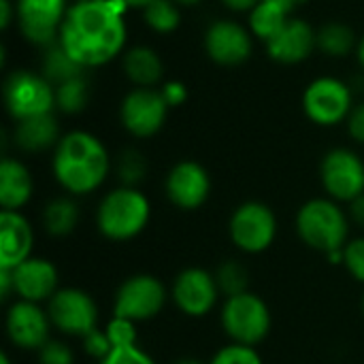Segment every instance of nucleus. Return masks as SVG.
<instances>
[{"label":"nucleus","mask_w":364,"mask_h":364,"mask_svg":"<svg viewBox=\"0 0 364 364\" xmlns=\"http://www.w3.org/2000/svg\"><path fill=\"white\" fill-rule=\"evenodd\" d=\"M47 314L51 320V326L66 335L83 339L92 331L100 328V311L94 301V296L81 288H60L49 301H47Z\"/></svg>","instance_id":"nucleus-8"},{"label":"nucleus","mask_w":364,"mask_h":364,"mask_svg":"<svg viewBox=\"0 0 364 364\" xmlns=\"http://www.w3.org/2000/svg\"><path fill=\"white\" fill-rule=\"evenodd\" d=\"M264 45L269 58H273L275 62L299 64L314 53V49L318 47V36L305 19L290 17L286 26Z\"/></svg>","instance_id":"nucleus-19"},{"label":"nucleus","mask_w":364,"mask_h":364,"mask_svg":"<svg viewBox=\"0 0 364 364\" xmlns=\"http://www.w3.org/2000/svg\"><path fill=\"white\" fill-rule=\"evenodd\" d=\"M136 322L132 320H126V318H117V316H111V320L107 322L105 326V333L115 348H130V346H139V331H136Z\"/></svg>","instance_id":"nucleus-32"},{"label":"nucleus","mask_w":364,"mask_h":364,"mask_svg":"<svg viewBox=\"0 0 364 364\" xmlns=\"http://www.w3.org/2000/svg\"><path fill=\"white\" fill-rule=\"evenodd\" d=\"M343 267L350 277L358 284H364V235L350 239L343 247Z\"/></svg>","instance_id":"nucleus-34"},{"label":"nucleus","mask_w":364,"mask_h":364,"mask_svg":"<svg viewBox=\"0 0 364 364\" xmlns=\"http://www.w3.org/2000/svg\"><path fill=\"white\" fill-rule=\"evenodd\" d=\"M85 73V68L62 47L60 41L51 43L49 47H45L43 53V77L55 87L68 79L81 77Z\"/></svg>","instance_id":"nucleus-25"},{"label":"nucleus","mask_w":364,"mask_h":364,"mask_svg":"<svg viewBox=\"0 0 364 364\" xmlns=\"http://www.w3.org/2000/svg\"><path fill=\"white\" fill-rule=\"evenodd\" d=\"M115 175L122 181V186L136 188L145 179V175H147V160H145V156L139 149H132V147L124 149L119 154V158H117Z\"/></svg>","instance_id":"nucleus-31"},{"label":"nucleus","mask_w":364,"mask_h":364,"mask_svg":"<svg viewBox=\"0 0 364 364\" xmlns=\"http://www.w3.org/2000/svg\"><path fill=\"white\" fill-rule=\"evenodd\" d=\"M230 11H247V13H252V9L260 2V0H222Z\"/></svg>","instance_id":"nucleus-43"},{"label":"nucleus","mask_w":364,"mask_h":364,"mask_svg":"<svg viewBox=\"0 0 364 364\" xmlns=\"http://www.w3.org/2000/svg\"><path fill=\"white\" fill-rule=\"evenodd\" d=\"M277 215L267 203L245 200L230 213L228 237L232 245L247 256H258L271 250L277 239Z\"/></svg>","instance_id":"nucleus-6"},{"label":"nucleus","mask_w":364,"mask_h":364,"mask_svg":"<svg viewBox=\"0 0 364 364\" xmlns=\"http://www.w3.org/2000/svg\"><path fill=\"white\" fill-rule=\"evenodd\" d=\"M0 294H2V301H9L11 294H15V282H13L11 269H0Z\"/></svg>","instance_id":"nucleus-41"},{"label":"nucleus","mask_w":364,"mask_h":364,"mask_svg":"<svg viewBox=\"0 0 364 364\" xmlns=\"http://www.w3.org/2000/svg\"><path fill=\"white\" fill-rule=\"evenodd\" d=\"M269 2L277 4V6H279V9H284L286 13H292V11H296L299 6H303L307 0H269Z\"/></svg>","instance_id":"nucleus-44"},{"label":"nucleus","mask_w":364,"mask_h":364,"mask_svg":"<svg viewBox=\"0 0 364 364\" xmlns=\"http://www.w3.org/2000/svg\"><path fill=\"white\" fill-rule=\"evenodd\" d=\"M98 364H158L143 348L130 346V348H115L105 360Z\"/></svg>","instance_id":"nucleus-37"},{"label":"nucleus","mask_w":364,"mask_h":364,"mask_svg":"<svg viewBox=\"0 0 364 364\" xmlns=\"http://www.w3.org/2000/svg\"><path fill=\"white\" fill-rule=\"evenodd\" d=\"M358 60H360V64H363V68H364V36H363V41L358 43Z\"/></svg>","instance_id":"nucleus-47"},{"label":"nucleus","mask_w":364,"mask_h":364,"mask_svg":"<svg viewBox=\"0 0 364 364\" xmlns=\"http://www.w3.org/2000/svg\"><path fill=\"white\" fill-rule=\"evenodd\" d=\"M81 346H83V352H85L90 358L98 360V363L105 360V358L113 352V346H111V341H109L105 328H96V331H92L90 335H85V337L81 339Z\"/></svg>","instance_id":"nucleus-36"},{"label":"nucleus","mask_w":364,"mask_h":364,"mask_svg":"<svg viewBox=\"0 0 364 364\" xmlns=\"http://www.w3.org/2000/svg\"><path fill=\"white\" fill-rule=\"evenodd\" d=\"M4 107L15 122L51 113L55 109V87L30 70H15L2 85Z\"/></svg>","instance_id":"nucleus-9"},{"label":"nucleus","mask_w":364,"mask_h":364,"mask_svg":"<svg viewBox=\"0 0 364 364\" xmlns=\"http://www.w3.org/2000/svg\"><path fill=\"white\" fill-rule=\"evenodd\" d=\"M222 299L215 275L200 267H188L179 271L171 286V301L186 318L209 316Z\"/></svg>","instance_id":"nucleus-11"},{"label":"nucleus","mask_w":364,"mask_h":364,"mask_svg":"<svg viewBox=\"0 0 364 364\" xmlns=\"http://www.w3.org/2000/svg\"><path fill=\"white\" fill-rule=\"evenodd\" d=\"M0 364H13L11 363V358H9V354H2V356H0Z\"/></svg>","instance_id":"nucleus-49"},{"label":"nucleus","mask_w":364,"mask_h":364,"mask_svg":"<svg viewBox=\"0 0 364 364\" xmlns=\"http://www.w3.org/2000/svg\"><path fill=\"white\" fill-rule=\"evenodd\" d=\"M252 34L232 19H218L205 32V51L220 66H239L252 55Z\"/></svg>","instance_id":"nucleus-17"},{"label":"nucleus","mask_w":364,"mask_h":364,"mask_svg":"<svg viewBox=\"0 0 364 364\" xmlns=\"http://www.w3.org/2000/svg\"><path fill=\"white\" fill-rule=\"evenodd\" d=\"M124 73L136 87H154L164 75V64L151 47L139 45L126 51Z\"/></svg>","instance_id":"nucleus-24"},{"label":"nucleus","mask_w":364,"mask_h":364,"mask_svg":"<svg viewBox=\"0 0 364 364\" xmlns=\"http://www.w3.org/2000/svg\"><path fill=\"white\" fill-rule=\"evenodd\" d=\"M122 2H124L128 9H141V11H143L151 0H122Z\"/></svg>","instance_id":"nucleus-45"},{"label":"nucleus","mask_w":364,"mask_h":364,"mask_svg":"<svg viewBox=\"0 0 364 364\" xmlns=\"http://www.w3.org/2000/svg\"><path fill=\"white\" fill-rule=\"evenodd\" d=\"M151 220V203L139 188L119 186L102 196L96 207L98 232L115 243H126L145 232Z\"/></svg>","instance_id":"nucleus-3"},{"label":"nucleus","mask_w":364,"mask_h":364,"mask_svg":"<svg viewBox=\"0 0 364 364\" xmlns=\"http://www.w3.org/2000/svg\"><path fill=\"white\" fill-rule=\"evenodd\" d=\"M143 19H145V23L154 32H158V34H171L181 23L179 4L175 0H151L143 9Z\"/></svg>","instance_id":"nucleus-28"},{"label":"nucleus","mask_w":364,"mask_h":364,"mask_svg":"<svg viewBox=\"0 0 364 364\" xmlns=\"http://www.w3.org/2000/svg\"><path fill=\"white\" fill-rule=\"evenodd\" d=\"M160 92H162V96H164V100H166V105L171 109L181 107L188 100V87L181 81H177V79L175 81H166Z\"/></svg>","instance_id":"nucleus-38"},{"label":"nucleus","mask_w":364,"mask_h":364,"mask_svg":"<svg viewBox=\"0 0 364 364\" xmlns=\"http://www.w3.org/2000/svg\"><path fill=\"white\" fill-rule=\"evenodd\" d=\"M66 11V0H17L15 19L30 43L49 47L60 38Z\"/></svg>","instance_id":"nucleus-16"},{"label":"nucleus","mask_w":364,"mask_h":364,"mask_svg":"<svg viewBox=\"0 0 364 364\" xmlns=\"http://www.w3.org/2000/svg\"><path fill=\"white\" fill-rule=\"evenodd\" d=\"M318 36V49L324 51L326 55L341 58L354 51L356 47V34L348 23L341 21H331L324 23L320 30H316Z\"/></svg>","instance_id":"nucleus-27"},{"label":"nucleus","mask_w":364,"mask_h":364,"mask_svg":"<svg viewBox=\"0 0 364 364\" xmlns=\"http://www.w3.org/2000/svg\"><path fill=\"white\" fill-rule=\"evenodd\" d=\"M51 320L45 307L38 303L21 301L9 305L4 316V331L11 341L21 352H38L51 339Z\"/></svg>","instance_id":"nucleus-14"},{"label":"nucleus","mask_w":364,"mask_h":364,"mask_svg":"<svg viewBox=\"0 0 364 364\" xmlns=\"http://www.w3.org/2000/svg\"><path fill=\"white\" fill-rule=\"evenodd\" d=\"M173 364H207L205 360H200V358H196V356H181V358H177Z\"/></svg>","instance_id":"nucleus-46"},{"label":"nucleus","mask_w":364,"mask_h":364,"mask_svg":"<svg viewBox=\"0 0 364 364\" xmlns=\"http://www.w3.org/2000/svg\"><path fill=\"white\" fill-rule=\"evenodd\" d=\"M213 275H215L218 288H220V292H222L224 299H230V296L250 292V271L245 269L243 262H239L235 258L224 260L215 269Z\"/></svg>","instance_id":"nucleus-29"},{"label":"nucleus","mask_w":364,"mask_h":364,"mask_svg":"<svg viewBox=\"0 0 364 364\" xmlns=\"http://www.w3.org/2000/svg\"><path fill=\"white\" fill-rule=\"evenodd\" d=\"M13 6H11V0H0V28L6 30L13 21Z\"/></svg>","instance_id":"nucleus-42"},{"label":"nucleus","mask_w":364,"mask_h":364,"mask_svg":"<svg viewBox=\"0 0 364 364\" xmlns=\"http://www.w3.org/2000/svg\"><path fill=\"white\" fill-rule=\"evenodd\" d=\"M320 181L328 198L350 205L364 194V160L348 147H335L322 158Z\"/></svg>","instance_id":"nucleus-10"},{"label":"nucleus","mask_w":364,"mask_h":364,"mask_svg":"<svg viewBox=\"0 0 364 364\" xmlns=\"http://www.w3.org/2000/svg\"><path fill=\"white\" fill-rule=\"evenodd\" d=\"M168 105L160 90L154 87H134L126 94L119 107L122 126L136 139H149L158 134L166 122Z\"/></svg>","instance_id":"nucleus-13"},{"label":"nucleus","mask_w":364,"mask_h":364,"mask_svg":"<svg viewBox=\"0 0 364 364\" xmlns=\"http://www.w3.org/2000/svg\"><path fill=\"white\" fill-rule=\"evenodd\" d=\"M38 364H75L73 350L58 339H49L38 352H36Z\"/></svg>","instance_id":"nucleus-35"},{"label":"nucleus","mask_w":364,"mask_h":364,"mask_svg":"<svg viewBox=\"0 0 364 364\" xmlns=\"http://www.w3.org/2000/svg\"><path fill=\"white\" fill-rule=\"evenodd\" d=\"M207 364H264L262 356L258 354L256 348L241 346V343H228L220 348Z\"/></svg>","instance_id":"nucleus-33"},{"label":"nucleus","mask_w":364,"mask_h":364,"mask_svg":"<svg viewBox=\"0 0 364 364\" xmlns=\"http://www.w3.org/2000/svg\"><path fill=\"white\" fill-rule=\"evenodd\" d=\"M348 130H350V136L364 145V102L354 107L352 113L348 115Z\"/></svg>","instance_id":"nucleus-39"},{"label":"nucleus","mask_w":364,"mask_h":364,"mask_svg":"<svg viewBox=\"0 0 364 364\" xmlns=\"http://www.w3.org/2000/svg\"><path fill=\"white\" fill-rule=\"evenodd\" d=\"M34 194V179L17 158L0 162V207L2 211H21Z\"/></svg>","instance_id":"nucleus-21"},{"label":"nucleus","mask_w":364,"mask_h":364,"mask_svg":"<svg viewBox=\"0 0 364 364\" xmlns=\"http://www.w3.org/2000/svg\"><path fill=\"white\" fill-rule=\"evenodd\" d=\"M34 250V230L21 211H0V269H15Z\"/></svg>","instance_id":"nucleus-20"},{"label":"nucleus","mask_w":364,"mask_h":364,"mask_svg":"<svg viewBox=\"0 0 364 364\" xmlns=\"http://www.w3.org/2000/svg\"><path fill=\"white\" fill-rule=\"evenodd\" d=\"M164 194L168 203L181 211L200 209L211 196L209 171L196 160H181L173 164L164 179Z\"/></svg>","instance_id":"nucleus-15"},{"label":"nucleus","mask_w":364,"mask_h":364,"mask_svg":"<svg viewBox=\"0 0 364 364\" xmlns=\"http://www.w3.org/2000/svg\"><path fill=\"white\" fill-rule=\"evenodd\" d=\"M177 4H181V6H194V4H198L200 0H175Z\"/></svg>","instance_id":"nucleus-48"},{"label":"nucleus","mask_w":364,"mask_h":364,"mask_svg":"<svg viewBox=\"0 0 364 364\" xmlns=\"http://www.w3.org/2000/svg\"><path fill=\"white\" fill-rule=\"evenodd\" d=\"M352 109V90L337 77H318L303 92V111L318 126H337Z\"/></svg>","instance_id":"nucleus-12"},{"label":"nucleus","mask_w":364,"mask_h":364,"mask_svg":"<svg viewBox=\"0 0 364 364\" xmlns=\"http://www.w3.org/2000/svg\"><path fill=\"white\" fill-rule=\"evenodd\" d=\"M126 11L122 0L73 2L58 41L83 68L102 66L126 45Z\"/></svg>","instance_id":"nucleus-1"},{"label":"nucleus","mask_w":364,"mask_h":364,"mask_svg":"<svg viewBox=\"0 0 364 364\" xmlns=\"http://www.w3.org/2000/svg\"><path fill=\"white\" fill-rule=\"evenodd\" d=\"M73 2H81V0H73Z\"/></svg>","instance_id":"nucleus-51"},{"label":"nucleus","mask_w":364,"mask_h":364,"mask_svg":"<svg viewBox=\"0 0 364 364\" xmlns=\"http://www.w3.org/2000/svg\"><path fill=\"white\" fill-rule=\"evenodd\" d=\"M90 100V85L85 81V75L68 79L60 85H55V107L62 113H81L87 107Z\"/></svg>","instance_id":"nucleus-30"},{"label":"nucleus","mask_w":364,"mask_h":364,"mask_svg":"<svg viewBox=\"0 0 364 364\" xmlns=\"http://www.w3.org/2000/svg\"><path fill=\"white\" fill-rule=\"evenodd\" d=\"M220 324L230 343L256 348L271 335L273 314L267 301L250 290L224 299L220 309Z\"/></svg>","instance_id":"nucleus-5"},{"label":"nucleus","mask_w":364,"mask_h":364,"mask_svg":"<svg viewBox=\"0 0 364 364\" xmlns=\"http://www.w3.org/2000/svg\"><path fill=\"white\" fill-rule=\"evenodd\" d=\"M60 124L53 117V113L28 117L21 122H15L13 141L15 145L26 154H41L60 143Z\"/></svg>","instance_id":"nucleus-22"},{"label":"nucleus","mask_w":364,"mask_h":364,"mask_svg":"<svg viewBox=\"0 0 364 364\" xmlns=\"http://www.w3.org/2000/svg\"><path fill=\"white\" fill-rule=\"evenodd\" d=\"M171 299L164 282L149 273L126 277L113 296V316L132 320L136 324L149 322L162 314Z\"/></svg>","instance_id":"nucleus-7"},{"label":"nucleus","mask_w":364,"mask_h":364,"mask_svg":"<svg viewBox=\"0 0 364 364\" xmlns=\"http://www.w3.org/2000/svg\"><path fill=\"white\" fill-rule=\"evenodd\" d=\"M296 235L314 252L331 254L350 241V215L333 198H311L296 211Z\"/></svg>","instance_id":"nucleus-4"},{"label":"nucleus","mask_w":364,"mask_h":364,"mask_svg":"<svg viewBox=\"0 0 364 364\" xmlns=\"http://www.w3.org/2000/svg\"><path fill=\"white\" fill-rule=\"evenodd\" d=\"M15 282V296L30 303H47L60 290L58 267L41 256H30L19 267L11 269Z\"/></svg>","instance_id":"nucleus-18"},{"label":"nucleus","mask_w":364,"mask_h":364,"mask_svg":"<svg viewBox=\"0 0 364 364\" xmlns=\"http://www.w3.org/2000/svg\"><path fill=\"white\" fill-rule=\"evenodd\" d=\"M288 13L269 0H260L250 13V32L269 43L288 21Z\"/></svg>","instance_id":"nucleus-26"},{"label":"nucleus","mask_w":364,"mask_h":364,"mask_svg":"<svg viewBox=\"0 0 364 364\" xmlns=\"http://www.w3.org/2000/svg\"><path fill=\"white\" fill-rule=\"evenodd\" d=\"M363 314H364V296H363Z\"/></svg>","instance_id":"nucleus-50"},{"label":"nucleus","mask_w":364,"mask_h":364,"mask_svg":"<svg viewBox=\"0 0 364 364\" xmlns=\"http://www.w3.org/2000/svg\"><path fill=\"white\" fill-rule=\"evenodd\" d=\"M348 215H350L352 224L360 226V230H364V194H360L358 198H354L348 205Z\"/></svg>","instance_id":"nucleus-40"},{"label":"nucleus","mask_w":364,"mask_h":364,"mask_svg":"<svg viewBox=\"0 0 364 364\" xmlns=\"http://www.w3.org/2000/svg\"><path fill=\"white\" fill-rule=\"evenodd\" d=\"M79 205L75 200V196H58L51 198L41 213V226L43 230L53 237V239H64L68 235H73L79 226Z\"/></svg>","instance_id":"nucleus-23"},{"label":"nucleus","mask_w":364,"mask_h":364,"mask_svg":"<svg viewBox=\"0 0 364 364\" xmlns=\"http://www.w3.org/2000/svg\"><path fill=\"white\" fill-rule=\"evenodd\" d=\"M51 171L68 196H85L107 181L111 158L98 136L85 130H70L53 147Z\"/></svg>","instance_id":"nucleus-2"}]
</instances>
